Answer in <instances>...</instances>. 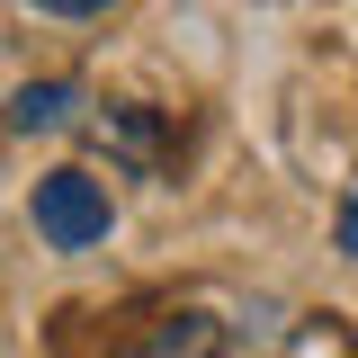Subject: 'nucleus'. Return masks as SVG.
Returning a JSON list of instances; mask_svg holds the SVG:
<instances>
[{"mask_svg":"<svg viewBox=\"0 0 358 358\" xmlns=\"http://www.w3.org/2000/svg\"><path fill=\"white\" fill-rule=\"evenodd\" d=\"M108 224H117L108 179H90V171H45L36 179V233H45V251H99Z\"/></svg>","mask_w":358,"mask_h":358,"instance_id":"nucleus-1","label":"nucleus"},{"mask_svg":"<svg viewBox=\"0 0 358 358\" xmlns=\"http://www.w3.org/2000/svg\"><path fill=\"white\" fill-rule=\"evenodd\" d=\"M126 358H224V331H215V313H162Z\"/></svg>","mask_w":358,"mask_h":358,"instance_id":"nucleus-2","label":"nucleus"},{"mask_svg":"<svg viewBox=\"0 0 358 358\" xmlns=\"http://www.w3.org/2000/svg\"><path fill=\"white\" fill-rule=\"evenodd\" d=\"M90 134H99L117 162H134V171H162V126H152L143 108H108V117H90Z\"/></svg>","mask_w":358,"mask_h":358,"instance_id":"nucleus-3","label":"nucleus"},{"mask_svg":"<svg viewBox=\"0 0 358 358\" xmlns=\"http://www.w3.org/2000/svg\"><path fill=\"white\" fill-rule=\"evenodd\" d=\"M72 117H81V90L72 81H27L9 99V126L18 134H54V126H72Z\"/></svg>","mask_w":358,"mask_h":358,"instance_id":"nucleus-4","label":"nucleus"},{"mask_svg":"<svg viewBox=\"0 0 358 358\" xmlns=\"http://www.w3.org/2000/svg\"><path fill=\"white\" fill-rule=\"evenodd\" d=\"M27 9H45V18H99L108 0H27Z\"/></svg>","mask_w":358,"mask_h":358,"instance_id":"nucleus-5","label":"nucleus"},{"mask_svg":"<svg viewBox=\"0 0 358 358\" xmlns=\"http://www.w3.org/2000/svg\"><path fill=\"white\" fill-rule=\"evenodd\" d=\"M341 242H350V251H358V206H341Z\"/></svg>","mask_w":358,"mask_h":358,"instance_id":"nucleus-6","label":"nucleus"}]
</instances>
